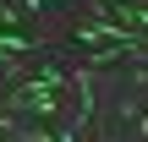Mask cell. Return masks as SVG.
<instances>
[{
	"label": "cell",
	"mask_w": 148,
	"mask_h": 142,
	"mask_svg": "<svg viewBox=\"0 0 148 142\" xmlns=\"http://www.w3.org/2000/svg\"><path fill=\"white\" fill-rule=\"evenodd\" d=\"M27 49H38V44L22 38V33H5V27H0V55H27Z\"/></svg>",
	"instance_id": "6da1fadb"
}]
</instances>
